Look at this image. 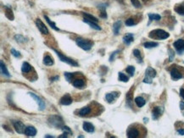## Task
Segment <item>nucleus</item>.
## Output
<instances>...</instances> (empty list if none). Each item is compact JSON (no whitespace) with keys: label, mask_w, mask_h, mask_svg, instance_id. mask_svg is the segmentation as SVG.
<instances>
[{"label":"nucleus","mask_w":184,"mask_h":138,"mask_svg":"<svg viewBox=\"0 0 184 138\" xmlns=\"http://www.w3.org/2000/svg\"><path fill=\"white\" fill-rule=\"evenodd\" d=\"M149 37L154 38V39H160V40H164L170 37V34L165 31H164L162 29H156L154 30L149 33Z\"/></svg>","instance_id":"obj_1"},{"label":"nucleus","mask_w":184,"mask_h":138,"mask_svg":"<svg viewBox=\"0 0 184 138\" xmlns=\"http://www.w3.org/2000/svg\"><path fill=\"white\" fill-rule=\"evenodd\" d=\"M76 45L78 46L79 48H81L82 49L85 50V51L90 50L92 48V47H93V43L92 41H90L88 39L82 38V37L76 38Z\"/></svg>","instance_id":"obj_2"},{"label":"nucleus","mask_w":184,"mask_h":138,"mask_svg":"<svg viewBox=\"0 0 184 138\" xmlns=\"http://www.w3.org/2000/svg\"><path fill=\"white\" fill-rule=\"evenodd\" d=\"M47 121H48V124L50 125H52V126L55 128L62 129V127L64 126L63 119L60 116H59V115H52V116H50L48 118Z\"/></svg>","instance_id":"obj_3"},{"label":"nucleus","mask_w":184,"mask_h":138,"mask_svg":"<svg viewBox=\"0 0 184 138\" xmlns=\"http://www.w3.org/2000/svg\"><path fill=\"white\" fill-rule=\"evenodd\" d=\"M156 71L152 67H148L146 71H145V77L143 79V82L147 84H151L152 80L156 76Z\"/></svg>","instance_id":"obj_4"},{"label":"nucleus","mask_w":184,"mask_h":138,"mask_svg":"<svg viewBox=\"0 0 184 138\" xmlns=\"http://www.w3.org/2000/svg\"><path fill=\"white\" fill-rule=\"evenodd\" d=\"M53 51H54V53L57 54V56H58L59 59H60L62 62H65V63L70 64V65H71V66H75V67L78 66V63L76 62L72 58H68V57H66V56H65V55H63L61 53H59V51H57V50L54 49V48H53Z\"/></svg>","instance_id":"obj_5"},{"label":"nucleus","mask_w":184,"mask_h":138,"mask_svg":"<svg viewBox=\"0 0 184 138\" xmlns=\"http://www.w3.org/2000/svg\"><path fill=\"white\" fill-rule=\"evenodd\" d=\"M13 125H14V128H15V130H16V131L17 133H19V134L25 133L26 127H25V125L21 121H19V120L13 121Z\"/></svg>","instance_id":"obj_6"},{"label":"nucleus","mask_w":184,"mask_h":138,"mask_svg":"<svg viewBox=\"0 0 184 138\" xmlns=\"http://www.w3.org/2000/svg\"><path fill=\"white\" fill-rule=\"evenodd\" d=\"M36 26H37V27L38 28V30L40 31V32H41L42 34H43V35H47V34L49 33L47 27L45 26V24H44L40 19H37V21H36Z\"/></svg>","instance_id":"obj_7"},{"label":"nucleus","mask_w":184,"mask_h":138,"mask_svg":"<svg viewBox=\"0 0 184 138\" xmlns=\"http://www.w3.org/2000/svg\"><path fill=\"white\" fill-rule=\"evenodd\" d=\"M174 48L177 51L179 54L184 53V40L183 39H178L173 43Z\"/></svg>","instance_id":"obj_8"},{"label":"nucleus","mask_w":184,"mask_h":138,"mask_svg":"<svg viewBox=\"0 0 184 138\" xmlns=\"http://www.w3.org/2000/svg\"><path fill=\"white\" fill-rule=\"evenodd\" d=\"M126 135H127V137L129 138H137L139 137L140 133H139V131L137 130L136 127H129L128 130H127V132H126Z\"/></svg>","instance_id":"obj_9"},{"label":"nucleus","mask_w":184,"mask_h":138,"mask_svg":"<svg viewBox=\"0 0 184 138\" xmlns=\"http://www.w3.org/2000/svg\"><path fill=\"white\" fill-rule=\"evenodd\" d=\"M29 94H30V96L32 97V98H34V99L36 100L37 103L38 104V107H39V109H40V110H43V109L45 108V103H44V101H42L38 96L36 95V94L33 93V92H29Z\"/></svg>","instance_id":"obj_10"},{"label":"nucleus","mask_w":184,"mask_h":138,"mask_svg":"<svg viewBox=\"0 0 184 138\" xmlns=\"http://www.w3.org/2000/svg\"><path fill=\"white\" fill-rule=\"evenodd\" d=\"M171 78L175 80H179V79H181V78H183L182 73H181L178 70V69L176 68V67L172 68L171 70Z\"/></svg>","instance_id":"obj_11"},{"label":"nucleus","mask_w":184,"mask_h":138,"mask_svg":"<svg viewBox=\"0 0 184 138\" xmlns=\"http://www.w3.org/2000/svg\"><path fill=\"white\" fill-rule=\"evenodd\" d=\"M163 113V108L161 107H155L154 108L152 111V118L153 120H157L159 117Z\"/></svg>","instance_id":"obj_12"},{"label":"nucleus","mask_w":184,"mask_h":138,"mask_svg":"<svg viewBox=\"0 0 184 138\" xmlns=\"http://www.w3.org/2000/svg\"><path fill=\"white\" fill-rule=\"evenodd\" d=\"M118 97H119V92H114L107 93L106 96H105V98H106V101L108 102L109 103H111L112 102L115 101Z\"/></svg>","instance_id":"obj_13"},{"label":"nucleus","mask_w":184,"mask_h":138,"mask_svg":"<svg viewBox=\"0 0 184 138\" xmlns=\"http://www.w3.org/2000/svg\"><path fill=\"white\" fill-rule=\"evenodd\" d=\"M60 104L62 105H70L72 103V98L70 96V94H65L60 98Z\"/></svg>","instance_id":"obj_14"},{"label":"nucleus","mask_w":184,"mask_h":138,"mask_svg":"<svg viewBox=\"0 0 184 138\" xmlns=\"http://www.w3.org/2000/svg\"><path fill=\"white\" fill-rule=\"evenodd\" d=\"M24 134L27 137H35L36 134H37V130L33 126H27V127H26Z\"/></svg>","instance_id":"obj_15"},{"label":"nucleus","mask_w":184,"mask_h":138,"mask_svg":"<svg viewBox=\"0 0 184 138\" xmlns=\"http://www.w3.org/2000/svg\"><path fill=\"white\" fill-rule=\"evenodd\" d=\"M133 40H134V36L132 33H128L123 37V42L126 45H130L133 42Z\"/></svg>","instance_id":"obj_16"},{"label":"nucleus","mask_w":184,"mask_h":138,"mask_svg":"<svg viewBox=\"0 0 184 138\" xmlns=\"http://www.w3.org/2000/svg\"><path fill=\"white\" fill-rule=\"evenodd\" d=\"M4 11H5V16L10 20V21H14V14H13V11L11 10L10 7L9 6H4Z\"/></svg>","instance_id":"obj_17"},{"label":"nucleus","mask_w":184,"mask_h":138,"mask_svg":"<svg viewBox=\"0 0 184 138\" xmlns=\"http://www.w3.org/2000/svg\"><path fill=\"white\" fill-rule=\"evenodd\" d=\"M83 130L85 131L88 133H93L94 131V126L93 124L89 122H84L83 123Z\"/></svg>","instance_id":"obj_18"},{"label":"nucleus","mask_w":184,"mask_h":138,"mask_svg":"<svg viewBox=\"0 0 184 138\" xmlns=\"http://www.w3.org/2000/svg\"><path fill=\"white\" fill-rule=\"evenodd\" d=\"M134 102H135V103L137 104V106L138 107V108H142V107L144 106L145 103H146L145 99H144L143 97H137L135 98Z\"/></svg>","instance_id":"obj_19"},{"label":"nucleus","mask_w":184,"mask_h":138,"mask_svg":"<svg viewBox=\"0 0 184 138\" xmlns=\"http://www.w3.org/2000/svg\"><path fill=\"white\" fill-rule=\"evenodd\" d=\"M32 65L29 64V63H27V62H24V63L22 64L21 71H22L23 73H29V72L32 70Z\"/></svg>","instance_id":"obj_20"},{"label":"nucleus","mask_w":184,"mask_h":138,"mask_svg":"<svg viewBox=\"0 0 184 138\" xmlns=\"http://www.w3.org/2000/svg\"><path fill=\"white\" fill-rule=\"evenodd\" d=\"M0 68H1V73H2V75H5L7 77H10V75L8 69L6 68L5 64H4V62H3L2 60H1V62H0Z\"/></svg>","instance_id":"obj_21"},{"label":"nucleus","mask_w":184,"mask_h":138,"mask_svg":"<svg viewBox=\"0 0 184 138\" xmlns=\"http://www.w3.org/2000/svg\"><path fill=\"white\" fill-rule=\"evenodd\" d=\"M90 113H91V108L89 107H84L79 110L78 114L80 116H86V115L89 114Z\"/></svg>","instance_id":"obj_22"},{"label":"nucleus","mask_w":184,"mask_h":138,"mask_svg":"<svg viewBox=\"0 0 184 138\" xmlns=\"http://www.w3.org/2000/svg\"><path fill=\"white\" fill-rule=\"evenodd\" d=\"M73 86L76 88H82L85 86V81L82 79H76L73 81Z\"/></svg>","instance_id":"obj_23"},{"label":"nucleus","mask_w":184,"mask_h":138,"mask_svg":"<svg viewBox=\"0 0 184 138\" xmlns=\"http://www.w3.org/2000/svg\"><path fill=\"white\" fill-rule=\"evenodd\" d=\"M82 15H83V19H84V20L91 21L96 22V23H98V21H99V20H98L96 17L93 16L92 15H90V14H88V13H82Z\"/></svg>","instance_id":"obj_24"},{"label":"nucleus","mask_w":184,"mask_h":138,"mask_svg":"<svg viewBox=\"0 0 184 138\" xmlns=\"http://www.w3.org/2000/svg\"><path fill=\"white\" fill-rule=\"evenodd\" d=\"M121 27V21H116L114 23L113 25V32H114V34L115 35H118L119 32H120V29Z\"/></svg>","instance_id":"obj_25"},{"label":"nucleus","mask_w":184,"mask_h":138,"mask_svg":"<svg viewBox=\"0 0 184 138\" xmlns=\"http://www.w3.org/2000/svg\"><path fill=\"white\" fill-rule=\"evenodd\" d=\"M83 21L85 22V23H87V24H88L90 27H92V28H93L94 30H97V31H101V27L96 23V22H93V21H87V20H84L83 19Z\"/></svg>","instance_id":"obj_26"},{"label":"nucleus","mask_w":184,"mask_h":138,"mask_svg":"<svg viewBox=\"0 0 184 138\" xmlns=\"http://www.w3.org/2000/svg\"><path fill=\"white\" fill-rule=\"evenodd\" d=\"M43 64H45V65H47V66H51V65L53 64V59L49 55H46L43 58Z\"/></svg>","instance_id":"obj_27"},{"label":"nucleus","mask_w":184,"mask_h":138,"mask_svg":"<svg viewBox=\"0 0 184 138\" xmlns=\"http://www.w3.org/2000/svg\"><path fill=\"white\" fill-rule=\"evenodd\" d=\"M175 11L181 15H184V2H183L181 4L176 6L175 7Z\"/></svg>","instance_id":"obj_28"},{"label":"nucleus","mask_w":184,"mask_h":138,"mask_svg":"<svg viewBox=\"0 0 184 138\" xmlns=\"http://www.w3.org/2000/svg\"><path fill=\"white\" fill-rule=\"evenodd\" d=\"M44 18H45V20H46V21L47 22V24L50 26V27L52 28V29H53V30H55V31H57V32H59V29L58 27H56V24L54 23V22H53L50 21V19L47 17V15H44Z\"/></svg>","instance_id":"obj_29"},{"label":"nucleus","mask_w":184,"mask_h":138,"mask_svg":"<svg viewBox=\"0 0 184 138\" xmlns=\"http://www.w3.org/2000/svg\"><path fill=\"white\" fill-rule=\"evenodd\" d=\"M148 18H149V21H160L161 19V16L157 14H148Z\"/></svg>","instance_id":"obj_30"},{"label":"nucleus","mask_w":184,"mask_h":138,"mask_svg":"<svg viewBox=\"0 0 184 138\" xmlns=\"http://www.w3.org/2000/svg\"><path fill=\"white\" fill-rule=\"evenodd\" d=\"M76 74H77V73H70V72H65V73H64V75H65V77L66 80H67L68 82H70L71 80H72V78H73L74 76H75Z\"/></svg>","instance_id":"obj_31"},{"label":"nucleus","mask_w":184,"mask_h":138,"mask_svg":"<svg viewBox=\"0 0 184 138\" xmlns=\"http://www.w3.org/2000/svg\"><path fill=\"white\" fill-rule=\"evenodd\" d=\"M158 45H159V43H154V42H147V43H144V44H143L144 48H155V47H157Z\"/></svg>","instance_id":"obj_32"},{"label":"nucleus","mask_w":184,"mask_h":138,"mask_svg":"<svg viewBox=\"0 0 184 138\" xmlns=\"http://www.w3.org/2000/svg\"><path fill=\"white\" fill-rule=\"evenodd\" d=\"M133 55L137 58V60H138L139 63H142V56H141V53H140V51H139L138 49H134V50H133Z\"/></svg>","instance_id":"obj_33"},{"label":"nucleus","mask_w":184,"mask_h":138,"mask_svg":"<svg viewBox=\"0 0 184 138\" xmlns=\"http://www.w3.org/2000/svg\"><path fill=\"white\" fill-rule=\"evenodd\" d=\"M15 39L16 42L21 43H24L26 42V38L25 37H23L22 35H16L15 36Z\"/></svg>","instance_id":"obj_34"},{"label":"nucleus","mask_w":184,"mask_h":138,"mask_svg":"<svg viewBox=\"0 0 184 138\" xmlns=\"http://www.w3.org/2000/svg\"><path fill=\"white\" fill-rule=\"evenodd\" d=\"M119 80H121V81H123V82H127L128 80H129V78L124 73L120 72L119 73Z\"/></svg>","instance_id":"obj_35"},{"label":"nucleus","mask_w":184,"mask_h":138,"mask_svg":"<svg viewBox=\"0 0 184 138\" xmlns=\"http://www.w3.org/2000/svg\"><path fill=\"white\" fill-rule=\"evenodd\" d=\"M131 4H132V5L134 6L135 8H137V9L142 8V4H141V3H140L139 0H131Z\"/></svg>","instance_id":"obj_36"},{"label":"nucleus","mask_w":184,"mask_h":138,"mask_svg":"<svg viewBox=\"0 0 184 138\" xmlns=\"http://www.w3.org/2000/svg\"><path fill=\"white\" fill-rule=\"evenodd\" d=\"M126 70L128 74H130V75L132 76V75H134V72H135V67H133V66H131V65H129V66H127Z\"/></svg>","instance_id":"obj_37"},{"label":"nucleus","mask_w":184,"mask_h":138,"mask_svg":"<svg viewBox=\"0 0 184 138\" xmlns=\"http://www.w3.org/2000/svg\"><path fill=\"white\" fill-rule=\"evenodd\" d=\"M10 52H11V54H12L14 57H16V58H21V53H20V52H18V51H16L15 48H11Z\"/></svg>","instance_id":"obj_38"},{"label":"nucleus","mask_w":184,"mask_h":138,"mask_svg":"<svg viewBox=\"0 0 184 138\" xmlns=\"http://www.w3.org/2000/svg\"><path fill=\"white\" fill-rule=\"evenodd\" d=\"M126 25L127 26V27H132V26H134L136 23H135V21H134V20L133 19H131V18H130V19H127L126 21Z\"/></svg>","instance_id":"obj_39"},{"label":"nucleus","mask_w":184,"mask_h":138,"mask_svg":"<svg viewBox=\"0 0 184 138\" xmlns=\"http://www.w3.org/2000/svg\"><path fill=\"white\" fill-rule=\"evenodd\" d=\"M62 131H63L64 132L68 133V134H72V131H71V130H70V129L68 126H65V125H64L63 127H62Z\"/></svg>","instance_id":"obj_40"},{"label":"nucleus","mask_w":184,"mask_h":138,"mask_svg":"<svg viewBox=\"0 0 184 138\" xmlns=\"http://www.w3.org/2000/svg\"><path fill=\"white\" fill-rule=\"evenodd\" d=\"M117 53H119V51H116V52H114V53L111 54V57H110V62H112V61L114 60V58H115V56H116V54H117Z\"/></svg>","instance_id":"obj_41"},{"label":"nucleus","mask_w":184,"mask_h":138,"mask_svg":"<svg viewBox=\"0 0 184 138\" xmlns=\"http://www.w3.org/2000/svg\"><path fill=\"white\" fill-rule=\"evenodd\" d=\"M169 52H170V55H171V57H170V61H172L174 56H175V53H174V52L171 50V49H169Z\"/></svg>","instance_id":"obj_42"},{"label":"nucleus","mask_w":184,"mask_h":138,"mask_svg":"<svg viewBox=\"0 0 184 138\" xmlns=\"http://www.w3.org/2000/svg\"><path fill=\"white\" fill-rule=\"evenodd\" d=\"M177 132H178L179 135L184 136V128H179V129H177Z\"/></svg>","instance_id":"obj_43"},{"label":"nucleus","mask_w":184,"mask_h":138,"mask_svg":"<svg viewBox=\"0 0 184 138\" xmlns=\"http://www.w3.org/2000/svg\"><path fill=\"white\" fill-rule=\"evenodd\" d=\"M180 96L184 99V88H181L180 89Z\"/></svg>","instance_id":"obj_44"},{"label":"nucleus","mask_w":184,"mask_h":138,"mask_svg":"<svg viewBox=\"0 0 184 138\" xmlns=\"http://www.w3.org/2000/svg\"><path fill=\"white\" fill-rule=\"evenodd\" d=\"M59 138H67V137H68V133L65 132L64 134H62L61 136H59Z\"/></svg>","instance_id":"obj_45"},{"label":"nucleus","mask_w":184,"mask_h":138,"mask_svg":"<svg viewBox=\"0 0 184 138\" xmlns=\"http://www.w3.org/2000/svg\"><path fill=\"white\" fill-rule=\"evenodd\" d=\"M180 108H181L182 110H183V109H184V103H183V102H181V103H180Z\"/></svg>","instance_id":"obj_46"},{"label":"nucleus","mask_w":184,"mask_h":138,"mask_svg":"<svg viewBox=\"0 0 184 138\" xmlns=\"http://www.w3.org/2000/svg\"><path fill=\"white\" fill-rule=\"evenodd\" d=\"M59 79V76H55V77H53V78H51V80H58Z\"/></svg>","instance_id":"obj_47"},{"label":"nucleus","mask_w":184,"mask_h":138,"mask_svg":"<svg viewBox=\"0 0 184 138\" xmlns=\"http://www.w3.org/2000/svg\"><path fill=\"white\" fill-rule=\"evenodd\" d=\"M44 137H49V138H53V136H50V135H45V136H44Z\"/></svg>","instance_id":"obj_48"},{"label":"nucleus","mask_w":184,"mask_h":138,"mask_svg":"<svg viewBox=\"0 0 184 138\" xmlns=\"http://www.w3.org/2000/svg\"><path fill=\"white\" fill-rule=\"evenodd\" d=\"M142 1H143V2H144V3H146V2H147L148 0H142Z\"/></svg>","instance_id":"obj_49"}]
</instances>
